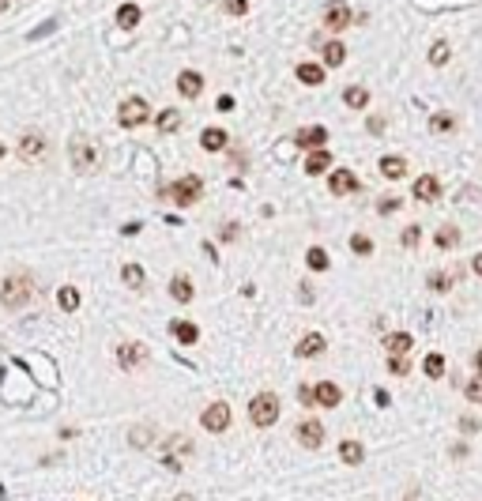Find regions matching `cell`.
I'll list each match as a JSON object with an SVG mask.
<instances>
[{
    "mask_svg": "<svg viewBox=\"0 0 482 501\" xmlns=\"http://www.w3.org/2000/svg\"><path fill=\"white\" fill-rule=\"evenodd\" d=\"M215 106H218V110H234V98H230V94H223V98H218Z\"/></svg>",
    "mask_w": 482,
    "mask_h": 501,
    "instance_id": "50",
    "label": "cell"
},
{
    "mask_svg": "<svg viewBox=\"0 0 482 501\" xmlns=\"http://www.w3.org/2000/svg\"><path fill=\"white\" fill-rule=\"evenodd\" d=\"M313 396H316V407H339L343 404V392L332 381H321V385H313Z\"/></svg>",
    "mask_w": 482,
    "mask_h": 501,
    "instance_id": "12",
    "label": "cell"
},
{
    "mask_svg": "<svg viewBox=\"0 0 482 501\" xmlns=\"http://www.w3.org/2000/svg\"><path fill=\"white\" fill-rule=\"evenodd\" d=\"M117 362H121V369H125V373H136V369L147 362V347L136 343V340L121 343V347H117Z\"/></svg>",
    "mask_w": 482,
    "mask_h": 501,
    "instance_id": "6",
    "label": "cell"
},
{
    "mask_svg": "<svg viewBox=\"0 0 482 501\" xmlns=\"http://www.w3.org/2000/svg\"><path fill=\"white\" fill-rule=\"evenodd\" d=\"M68 159L80 173H94L98 162H102V147H98L91 136L80 132V136H72V144H68Z\"/></svg>",
    "mask_w": 482,
    "mask_h": 501,
    "instance_id": "1",
    "label": "cell"
},
{
    "mask_svg": "<svg viewBox=\"0 0 482 501\" xmlns=\"http://www.w3.org/2000/svg\"><path fill=\"white\" fill-rule=\"evenodd\" d=\"M4 8H8V0H0V12H4Z\"/></svg>",
    "mask_w": 482,
    "mask_h": 501,
    "instance_id": "53",
    "label": "cell"
},
{
    "mask_svg": "<svg viewBox=\"0 0 482 501\" xmlns=\"http://www.w3.org/2000/svg\"><path fill=\"white\" fill-rule=\"evenodd\" d=\"M475 369H478V373H482V351L475 354Z\"/></svg>",
    "mask_w": 482,
    "mask_h": 501,
    "instance_id": "51",
    "label": "cell"
},
{
    "mask_svg": "<svg viewBox=\"0 0 482 501\" xmlns=\"http://www.w3.org/2000/svg\"><path fill=\"white\" fill-rule=\"evenodd\" d=\"M350 249H354L358 256H369V253H373V242H369L366 234H354V237H350Z\"/></svg>",
    "mask_w": 482,
    "mask_h": 501,
    "instance_id": "41",
    "label": "cell"
},
{
    "mask_svg": "<svg viewBox=\"0 0 482 501\" xmlns=\"http://www.w3.org/2000/svg\"><path fill=\"white\" fill-rule=\"evenodd\" d=\"M117 23L125 27V30H132L140 23V4H121V12H117Z\"/></svg>",
    "mask_w": 482,
    "mask_h": 501,
    "instance_id": "28",
    "label": "cell"
},
{
    "mask_svg": "<svg viewBox=\"0 0 482 501\" xmlns=\"http://www.w3.org/2000/svg\"><path fill=\"white\" fill-rule=\"evenodd\" d=\"M121 279H125V287L140 290V287H144V268H140V264H125V268H121Z\"/></svg>",
    "mask_w": 482,
    "mask_h": 501,
    "instance_id": "27",
    "label": "cell"
},
{
    "mask_svg": "<svg viewBox=\"0 0 482 501\" xmlns=\"http://www.w3.org/2000/svg\"><path fill=\"white\" fill-rule=\"evenodd\" d=\"M223 4V12H230V16H245L249 12V0H218Z\"/></svg>",
    "mask_w": 482,
    "mask_h": 501,
    "instance_id": "42",
    "label": "cell"
},
{
    "mask_svg": "<svg viewBox=\"0 0 482 501\" xmlns=\"http://www.w3.org/2000/svg\"><path fill=\"white\" fill-rule=\"evenodd\" d=\"M328 189H332L335 196H350L358 192V178L350 170H332V178H328Z\"/></svg>",
    "mask_w": 482,
    "mask_h": 501,
    "instance_id": "13",
    "label": "cell"
},
{
    "mask_svg": "<svg viewBox=\"0 0 482 501\" xmlns=\"http://www.w3.org/2000/svg\"><path fill=\"white\" fill-rule=\"evenodd\" d=\"M464 392H467V400H471V404H482V373H475V377H471L467 385H464Z\"/></svg>",
    "mask_w": 482,
    "mask_h": 501,
    "instance_id": "40",
    "label": "cell"
},
{
    "mask_svg": "<svg viewBox=\"0 0 482 501\" xmlns=\"http://www.w3.org/2000/svg\"><path fill=\"white\" fill-rule=\"evenodd\" d=\"M181 125V110H162L159 113V132H173Z\"/></svg>",
    "mask_w": 482,
    "mask_h": 501,
    "instance_id": "35",
    "label": "cell"
},
{
    "mask_svg": "<svg viewBox=\"0 0 482 501\" xmlns=\"http://www.w3.org/2000/svg\"><path fill=\"white\" fill-rule=\"evenodd\" d=\"M388 373H392V377H407V373H411L407 354H388Z\"/></svg>",
    "mask_w": 482,
    "mask_h": 501,
    "instance_id": "34",
    "label": "cell"
},
{
    "mask_svg": "<svg viewBox=\"0 0 482 501\" xmlns=\"http://www.w3.org/2000/svg\"><path fill=\"white\" fill-rule=\"evenodd\" d=\"M305 264H309L313 271H328V253H324L321 245H313L309 253H305Z\"/></svg>",
    "mask_w": 482,
    "mask_h": 501,
    "instance_id": "32",
    "label": "cell"
},
{
    "mask_svg": "<svg viewBox=\"0 0 482 501\" xmlns=\"http://www.w3.org/2000/svg\"><path fill=\"white\" fill-rule=\"evenodd\" d=\"M373 400H377V407H388V392H385V388H377Z\"/></svg>",
    "mask_w": 482,
    "mask_h": 501,
    "instance_id": "49",
    "label": "cell"
},
{
    "mask_svg": "<svg viewBox=\"0 0 482 501\" xmlns=\"http://www.w3.org/2000/svg\"><path fill=\"white\" fill-rule=\"evenodd\" d=\"M448 57H452L448 42H437V46H430V64H433V68H441V64H448Z\"/></svg>",
    "mask_w": 482,
    "mask_h": 501,
    "instance_id": "36",
    "label": "cell"
},
{
    "mask_svg": "<svg viewBox=\"0 0 482 501\" xmlns=\"http://www.w3.org/2000/svg\"><path fill=\"white\" fill-rule=\"evenodd\" d=\"M173 501H196L192 494H178V497H173Z\"/></svg>",
    "mask_w": 482,
    "mask_h": 501,
    "instance_id": "52",
    "label": "cell"
},
{
    "mask_svg": "<svg viewBox=\"0 0 482 501\" xmlns=\"http://www.w3.org/2000/svg\"><path fill=\"white\" fill-rule=\"evenodd\" d=\"M128 441H132L136 449H147V445L155 441V430H151V426H136V430H132V438H128Z\"/></svg>",
    "mask_w": 482,
    "mask_h": 501,
    "instance_id": "38",
    "label": "cell"
},
{
    "mask_svg": "<svg viewBox=\"0 0 482 501\" xmlns=\"http://www.w3.org/2000/svg\"><path fill=\"white\" fill-rule=\"evenodd\" d=\"M328 166H332V155H328L324 147L309 151V159H305V173H313V178H316V173H324Z\"/></svg>",
    "mask_w": 482,
    "mask_h": 501,
    "instance_id": "18",
    "label": "cell"
},
{
    "mask_svg": "<svg viewBox=\"0 0 482 501\" xmlns=\"http://www.w3.org/2000/svg\"><path fill=\"white\" fill-rule=\"evenodd\" d=\"M339 456H343V464L358 467V464H362V456H366V449H362L358 441H343V445H339Z\"/></svg>",
    "mask_w": 482,
    "mask_h": 501,
    "instance_id": "25",
    "label": "cell"
},
{
    "mask_svg": "<svg viewBox=\"0 0 482 501\" xmlns=\"http://www.w3.org/2000/svg\"><path fill=\"white\" fill-rule=\"evenodd\" d=\"M396 208H400V200H396V196H385V200L377 204V211H381V215H392Z\"/></svg>",
    "mask_w": 482,
    "mask_h": 501,
    "instance_id": "45",
    "label": "cell"
},
{
    "mask_svg": "<svg viewBox=\"0 0 482 501\" xmlns=\"http://www.w3.org/2000/svg\"><path fill=\"white\" fill-rule=\"evenodd\" d=\"M343 102L350 106V110H366V106H369V91H366V87H347Z\"/></svg>",
    "mask_w": 482,
    "mask_h": 501,
    "instance_id": "23",
    "label": "cell"
},
{
    "mask_svg": "<svg viewBox=\"0 0 482 501\" xmlns=\"http://www.w3.org/2000/svg\"><path fill=\"white\" fill-rule=\"evenodd\" d=\"M298 80L309 83V87H321L324 83V68H321V64H298Z\"/></svg>",
    "mask_w": 482,
    "mask_h": 501,
    "instance_id": "24",
    "label": "cell"
},
{
    "mask_svg": "<svg viewBox=\"0 0 482 501\" xmlns=\"http://www.w3.org/2000/svg\"><path fill=\"white\" fill-rule=\"evenodd\" d=\"M414 200H419V204H433L437 200V192H441V181H437L433 178V173H422V178L419 181H414Z\"/></svg>",
    "mask_w": 482,
    "mask_h": 501,
    "instance_id": "11",
    "label": "cell"
},
{
    "mask_svg": "<svg viewBox=\"0 0 482 501\" xmlns=\"http://www.w3.org/2000/svg\"><path fill=\"white\" fill-rule=\"evenodd\" d=\"M234 237H237V226H234V223L223 226V242H234Z\"/></svg>",
    "mask_w": 482,
    "mask_h": 501,
    "instance_id": "48",
    "label": "cell"
},
{
    "mask_svg": "<svg viewBox=\"0 0 482 501\" xmlns=\"http://www.w3.org/2000/svg\"><path fill=\"white\" fill-rule=\"evenodd\" d=\"M0 159H4V147H0Z\"/></svg>",
    "mask_w": 482,
    "mask_h": 501,
    "instance_id": "54",
    "label": "cell"
},
{
    "mask_svg": "<svg viewBox=\"0 0 482 501\" xmlns=\"http://www.w3.org/2000/svg\"><path fill=\"white\" fill-rule=\"evenodd\" d=\"M178 91H181V98H196L204 91V75L200 72H181L178 75Z\"/></svg>",
    "mask_w": 482,
    "mask_h": 501,
    "instance_id": "15",
    "label": "cell"
},
{
    "mask_svg": "<svg viewBox=\"0 0 482 501\" xmlns=\"http://www.w3.org/2000/svg\"><path fill=\"white\" fill-rule=\"evenodd\" d=\"M19 159L23 162H42L46 159V136L42 132H23L19 136Z\"/></svg>",
    "mask_w": 482,
    "mask_h": 501,
    "instance_id": "7",
    "label": "cell"
},
{
    "mask_svg": "<svg viewBox=\"0 0 482 501\" xmlns=\"http://www.w3.org/2000/svg\"><path fill=\"white\" fill-rule=\"evenodd\" d=\"M147 117H151V106L144 102V98H125V102H121V110H117L121 128H136V125H144Z\"/></svg>",
    "mask_w": 482,
    "mask_h": 501,
    "instance_id": "5",
    "label": "cell"
},
{
    "mask_svg": "<svg viewBox=\"0 0 482 501\" xmlns=\"http://www.w3.org/2000/svg\"><path fill=\"white\" fill-rule=\"evenodd\" d=\"M200 147H204V151H223V147H226V128H204Z\"/></svg>",
    "mask_w": 482,
    "mask_h": 501,
    "instance_id": "21",
    "label": "cell"
},
{
    "mask_svg": "<svg viewBox=\"0 0 482 501\" xmlns=\"http://www.w3.org/2000/svg\"><path fill=\"white\" fill-rule=\"evenodd\" d=\"M456 128V117L452 113H433L430 117V132H452Z\"/></svg>",
    "mask_w": 482,
    "mask_h": 501,
    "instance_id": "33",
    "label": "cell"
},
{
    "mask_svg": "<svg viewBox=\"0 0 482 501\" xmlns=\"http://www.w3.org/2000/svg\"><path fill=\"white\" fill-rule=\"evenodd\" d=\"M200 422H204V430H211V433H223L226 426H230V407L226 404H211L200 415Z\"/></svg>",
    "mask_w": 482,
    "mask_h": 501,
    "instance_id": "10",
    "label": "cell"
},
{
    "mask_svg": "<svg viewBox=\"0 0 482 501\" xmlns=\"http://www.w3.org/2000/svg\"><path fill=\"white\" fill-rule=\"evenodd\" d=\"M324 144H328V128L324 125H309V128H302V132H298V147H305V151H316Z\"/></svg>",
    "mask_w": 482,
    "mask_h": 501,
    "instance_id": "14",
    "label": "cell"
},
{
    "mask_svg": "<svg viewBox=\"0 0 482 501\" xmlns=\"http://www.w3.org/2000/svg\"><path fill=\"white\" fill-rule=\"evenodd\" d=\"M166 192H170V200H173V204H181V208H192V204L200 200V192H204V181L196 178V173H185V178H181V181H173Z\"/></svg>",
    "mask_w": 482,
    "mask_h": 501,
    "instance_id": "4",
    "label": "cell"
},
{
    "mask_svg": "<svg viewBox=\"0 0 482 501\" xmlns=\"http://www.w3.org/2000/svg\"><path fill=\"white\" fill-rule=\"evenodd\" d=\"M433 245L437 249H456L459 245V230H456V226H441V230L433 234Z\"/></svg>",
    "mask_w": 482,
    "mask_h": 501,
    "instance_id": "26",
    "label": "cell"
},
{
    "mask_svg": "<svg viewBox=\"0 0 482 501\" xmlns=\"http://www.w3.org/2000/svg\"><path fill=\"white\" fill-rule=\"evenodd\" d=\"M30 294H35L30 276L16 271V276H8L4 283H0V306H4V309H23L27 302H30Z\"/></svg>",
    "mask_w": 482,
    "mask_h": 501,
    "instance_id": "2",
    "label": "cell"
},
{
    "mask_svg": "<svg viewBox=\"0 0 482 501\" xmlns=\"http://www.w3.org/2000/svg\"><path fill=\"white\" fill-rule=\"evenodd\" d=\"M170 294L178 302H192V283L185 279V276H173V283H170Z\"/></svg>",
    "mask_w": 482,
    "mask_h": 501,
    "instance_id": "29",
    "label": "cell"
},
{
    "mask_svg": "<svg viewBox=\"0 0 482 501\" xmlns=\"http://www.w3.org/2000/svg\"><path fill=\"white\" fill-rule=\"evenodd\" d=\"M321 53H324V64H328V68H339V64L347 61L343 42H321Z\"/></svg>",
    "mask_w": 482,
    "mask_h": 501,
    "instance_id": "17",
    "label": "cell"
},
{
    "mask_svg": "<svg viewBox=\"0 0 482 501\" xmlns=\"http://www.w3.org/2000/svg\"><path fill=\"white\" fill-rule=\"evenodd\" d=\"M381 128H385V117H369V132L381 136Z\"/></svg>",
    "mask_w": 482,
    "mask_h": 501,
    "instance_id": "46",
    "label": "cell"
},
{
    "mask_svg": "<svg viewBox=\"0 0 482 501\" xmlns=\"http://www.w3.org/2000/svg\"><path fill=\"white\" fill-rule=\"evenodd\" d=\"M422 369H426V377H433V381H437V377H445V354H437V351H433V354H426Z\"/></svg>",
    "mask_w": 482,
    "mask_h": 501,
    "instance_id": "31",
    "label": "cell"
},
{
    "mask_svg": "<svg viewBox=\"0 0 482 501\" xmlns=\"http://www.w3.org/2000/svg\"><path fill=\"white\" fill-rule=\"evenodd\" d=\"M411 347H414V340L407 332H392L388 340H385V351L388 354H411Z\"/></svg>",
    "mask_w": 482,
    "mask_h": 501,
    "instance_id": "20",
    "label": "cell"
},
{
    "mask_svg": "<svg viewBox=\"0 0 482 501\" xmlns=\"http://www.w3.org/2000/svg\"><path fill=\"white\" fill-rule=\"evenodd\" d=\"M381 173H385L388 181H400L403 173H407V162H403L400 155H385L381 159Z\"/></svg>",
    "mask_w": 482,
    "mask_h": 501,
    "instance_id": "19",
    "label": "cell"
},
{
    "mask_svg": "<svg viewBox=\"0 0 482 501\" xmlns=\"http://www.w3.org/2000/svg\"><path fill=\"white\" fill-rule=\"evenodd\" d=\"M471 271H475V276L482 279V253H475V256H471Z\"/></svg>",
    "mask_w": 482,
    "mask_h": 501,
    "instance_id": "47",
    "label": "cell"
},
{
    "mask_svg": "<svg viewBox=\"0 0 482 501\" xmlns=\"http://www.w3.org/2000/svg\"><path fill=\"white\" fill-rule=\"evenodd\" d=\"M294 433H298V441L305 445V449H321V445H324V426L316 419L298 422V430H294Z\"/></svg>",
    "mask_w": 482,
    "mask_h": 501,
    "instance_id": "9",
    "label": "cell"
},
{
    "mask_svg": "<svg viewBox=\"0 0 482 501\" xmlns=\"http://www.w3.org/2000/svg\"><path fill=\"white\" fill-rule=\"evenodd\" d=\"M178 452L189 456V452H192V441H189V438H170V441H166V456H173V460H178Z\"/></svg>",
    "mask_w": 482,
    "mask_h": 501,
    "instance_id": "37",
    "label": "cell"
},
{
    "mask_svg": "<svg viewBox=\"0 0 482 501\" xmlns=\"http://www.w3.org/2000/svg\"><path fill=\"white\" fill-rule=\"evenodd\" d=\"M419 237H422L419 226H407V230L400 234V242H403V249H414V245H419Z\"/></svg>",
    "mask_w": 482,
    "mask_h": 501,
    "instance_id": "43",
    "label": "cell"
},
{
    "mask_svg": "<svg viewBox=\"0 0 482 501\" xmlns=\"http://www.w3.org/2000/svg\"><path fill=\"white\" fill-rule=\"evenodd\" d=\"M426 287H430V290H437V294H445L448 287H452V279H448L445 271H430V279H426Z\"/></svg>",
    "mask_w": 482,
    "mask_h": 501,
    "instance_id": "39",
    "label": "cell"
},
{
    "mask_svg": "<svg viewBox=\"0 0 482 501\" xmlns=\"http://www.w3.org/2000/svg\"><path fill=\"white\" fill-rule=\"evenodd\" d=\"M324 335L321 332H309V335H302V343H298V354L302 358H316V354H324Z\"/></svg>",
    "mask_w": 482,
    "mask_h": 501,
    "instance_id": "16",
    "label": "cell"
},
{
    "mask_svg": "<svg viewBox=\"0 0 482 501\" xmlns=\"http://www.w3.org/2000/svg\"><path fill=\"white\" fill-rule=\"evenodd\" d=\"M170 332L178 335V343H196V340H200V328H196V324H189V321H173Z\"/></svg>",
    "mask_w": 482,
    "mask_h": 501,
    "instance_id": "22",
    "label": "cell"
},
{
    "mask_svg": "<svg viewBox=\"0 0 482 501\" xmlns=\"http://www.w3.org/2000/svg\"><path fill=\"white\" fill-rule=\"evenodd\" d=\"M249 419H253V426H260V430L276 426V419H279L276 392H260V396H253V404H249Z\"/></svg>",
    "mask_w": 482,
    "mask_h": 501,
    "instance_id": "3",
    "label": "cell"
},
{
    "mask_svg": "<svg viewBox=\"0 0 482 501\" xmlns=\"http://www.w3.org/2000/svg\"><path fill=\"white\" fill-rule=\"evenodd\" d=\"M350 23H354V16H350V8L343 0H332V4L324 8V27L328 30H347Z\"/></svg>",
    "mask_w": 482,
    "mask_h": 501,
    "instance_id": "8",
    "label": "cell"
},
{
    "mask_svg": "<svg viewBox=\"0 0 482 501\" xmlns=\"http://www.w3.org/2000/svg\"><path fill=\"white\" fill-rule=\"evenodd\" d=\"M298 400H302V407H316V396H313V385H298Z\"/></svg>",
    "mask_w": 482,
    "mask_h": 501,
    "instance_id": "44",
    "label": "cell"
},
{
    "mask_svg": "<svg viewBox=\"0 0 482 501\" xmlns=\"http://www.w3.org/2000/svg\"><path fill=\"white\" fill-rule=\"evenodd\" d=\"M57 302H61L64 313H75V309H80V290H75V287H61Z\"/></svg>",
    "mask_w": 482,
    "mask_h": 501,
    "instance_id": "30",
    "label": "cell"
}]
</instances>
